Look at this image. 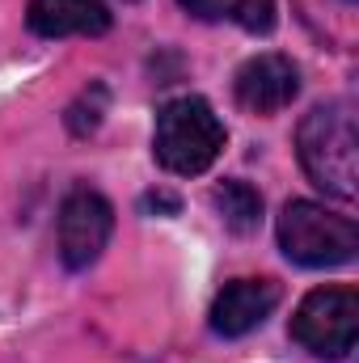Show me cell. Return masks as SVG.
Instances as JSON below:
<instances>
[{"label":"cell","instance_id":"cell-1","mask_svg":"<svg viewBox=\"0 0 359 363\" xmlns=\"http://www.w3.org/2000/svg\"><path fill=\"white\" fill-rule=\"evenodd\" d=\"M296 157L313 186L351 203L359 194V140H355V101L338 97L313 106L296 127Z\"/></svg>","mask_w":359,"mask_h":363},{"label":"cell","instance_id":"cell-2","mask_svg":"<svg viewBox=\"0 0 359 363\" xmlns=\"http://www.w3.org/2000/svg\"><path fill=\"white\" fill-rule=\"evenodd\" d=\"M224 123L216 118L211 101L186 93L174 97L157 110V131H153V152L161 161V169L178 174V178H199L216 165V157L224 152Z\"/></svg>","mask_w":359,"mask_h":363},{"label":"cell","instance_id":"cell-3","mask_svg":"<svg viewBox=\"0 0 359 363\" xmlns=\"http://www.w3.org/2000/svg\"><path fill=\"white\" fill-rule=\"evenodd\" d=\"M275 233H279V250L296 267H309V271L347 267L359 250L355 220L338 216V211H326L321 203H309V199H292L279 211Z\"/></svg>","mask_w":359,"mask_h":363},{"label":"cell","instance_id":"cell-4","mask_svg":"<svg viewBox=\"0 0 359 363\" xmlns=\"http://www.w3.org/2000/svg\"><path fill=\"white\" fill-rule=\"evenodd\" d=\"M292 338L317 359H347L359 338V291L347 283L309 291L292 317Z\"/></svg>","mask_w":359,"mask_h":363},{"label":"cell","instance_id":"cell-5","mask_svg":"<svg viewBox=\"0 0 359 363\" xmlns=\"http://www.w3.org/2000/svg\"><path fill=\"white\" fill-rule=\"evenodd\" d=\"M114 207L93 186H77L60 203V258L68 271H89L110 245Z\"/></svg>","mask_w":359,"mask_h":363},{"label":"cell","instance_id":"cell-6","mask_svg":"<svg viewBox=\"0 0 359 363\" xmlns=\"http://www.w3.org/2000/svg\"><path fill=\"white\" fill-rule=\"evenodd\" d=\"M296 93H300V68L279 51L245 60L233 77V97L250 114H279L283 106L296 101Z\"/></svg>","mask_w":359,"mask_h":363},{"label":"cell","instance_id":"cell-7","mask_svg":"<svg viewBox=\"0 0 359 363\" xmlns=\"http://www.w3.org/2000/svg\"><path fill=\"white\" fill-rule=\"evenodd\" d=\"M279 283L275 279H233L220 287V296L211 300V313H207V325L220 334V338H245L250 330H258L275 313L279 304Z\"/></svg>","mask_w":359,"mask_h":363},{"label":"cell","instance_id":"cell-8","mask_svg":"<svg viewBox=\"0 0 359 363\" xmlns=\"http://www.w3.org/2000/svg\"><path fill=\"white\" fill-rule=\"evenodd\" d=\"M26 26L38 38H97L110 30L101 0H30Z\"/></svg>","mask_w":359,"mask_h":363},{"label":"cell","instance_id":"cell-9","mask_svg":"<svg viewBox=\"0 0 359 363\" xmlns=\"http://www.w3.org/2000/svg\"><path fill=\"white\" fill-rule=\"evenodd\" d=\"M199 21H233L250 34H267L275 26V0H178Z\"/></svg>","mask_w":359,"mask_h":363},{"label":"cell","instance_id":"cell-10","mask_svg":"<svg viewBox=\"0 0 359 363\" xmlns=\"http://www.w3.org/2000/svg\"><path fill=\"white\" fill-rule=\"evenodd\" d=\"M211 207L220 211L224 228L237 233V237H250V233H258V224H263V194L241 178L220 182V186L211 190Z\"/></svg>","mask_w":359,"mask_h":363},{"label":"cell","instance_id":"cell-11","mask_svg":"<svg viewBox=\"0 0 359 363\" xmlns=\"http://www.w3.org/2000/svg\"><path fill=\"white\" fill-rule=\"evenodd\" d=\"M101 114H106V89L93 85V89L81 93V101L68 110V131H72V135H89V131H97Z\"/></svg>","mask_w":359,"mask_h":363},{"label":"cell","instance_id":"cell-12","mask_svg":"<svg viewBox=\"0 0 359 363\" xmlns=\"http://www.w3.org/2000/svg\"><path fill=\"white\" fill-rule=\"evenodd\" d=\"M144 207H165V211H178V199H170V194H148V199H144Z\"/></svg>","mask_w":359,"mask_h":363},{"label":"cell","instance_id":"cell-13","mask_svg":"<svg viewBox=\"0 0 359 363\" xmlns=\"http://www.w3.org/2000/svg\"><path fill=\"white\" fill-rule=\"evenodd\" d=\"M338 9H343V17H351L355 13V0H338Z\"/></svg>","mask_w":359,"mask_h":363}]
</instances>
